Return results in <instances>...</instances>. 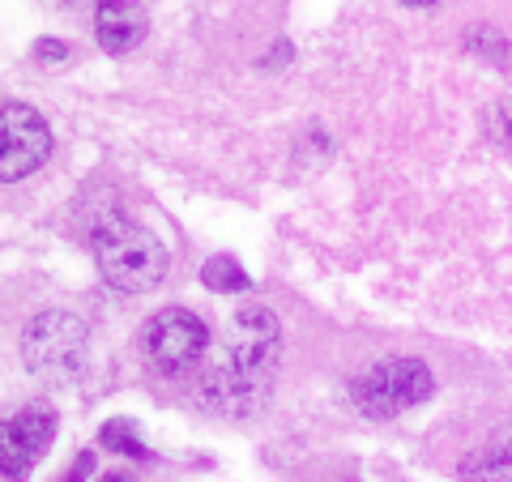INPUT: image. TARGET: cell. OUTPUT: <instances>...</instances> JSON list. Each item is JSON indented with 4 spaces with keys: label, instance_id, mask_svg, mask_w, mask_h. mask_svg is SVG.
I'll list each match as a JSON object with an SVG mask.
<instances>
[{
    "label": "cell",
    "instance_id": "obj_1",
    "mask_svg": "<svg viewBox=\"0 0 512 482\" xmlns=\"http://www.w3.org/2000/svg\"><path fill=\"white\" fill-rule=\"evenodd\" d=\"M282 355V325L265 303L235 308L218 333L214 363L197 380V401L214 414H248L261 406L269 380L278 372Z\"/></svg>",
    "mask_w": 512,
    "mask_h": 482
},
{
    "label": "cell",
    "instance_id": "obj_2",
    "mask_svg": "<svg viewBox=\"0 0 512 482\" xmlns=\"http://www.w3.org/2000/svg\"><path fill=\"white\" fill-rule=\"evenodd\" d=\"M94 265L103 278L124 295H146L167 278V248L154 231L137 227V222L111 218L90 235Z\"/></svg>",
    "mask_w": 512,
    "mask_h": 482
},
{
    "label": "cell",
    "instance_id": "obj_3",
    "mask_svg": "<svg viewBox=\"0 0 512 482\" xmlns=\"http://www.w3.org/2000/svg\"><path fill=\"white\" fill-rule=\"evenodd\" d=\"M22 363L43 384H77L90 367V329L82 316L47 308L22 329Z\"/></svg>",
    "mask_w": 512,
    "mask_h": 482
},
{
    "label": "cell",
    "instance_id": "obj_4",
    "mask_svg": "<svg viewBox=\"0 0 512 482\" xmlns=\"http://www.w3.org/2000/svg\"><path fill=\"white\" fill-rule=\"evenodd\" d=\"M431 393H436V376H431V367L423 359H410V355L380 359L350 384V401L367 419H397V414L423 406Z\"/></svg>",
    "mask_w": 512,
    "mask_h": 482
},
{
    "label": "cell",
    "instance_id": "obj_5",
    "mask_svg": "<svg viewBox=\"0 0 512 482\" xmlns=\"http://www.w3.org/2000/svg\"><path fill=\"white\" fill-rule=\"evenodd\" d=\"M146 359L154 372L163 376H188L201 363V355L210 350V325L197 312L184 308H163L146 325Z\"/></svg>",
    "mask_w": 512,
    "mask_h": 482
},
{
    "label": "cell",
    "instance_id": "obj_6",
    "mask_svg": "<svg viewBox=\"0 0 512 482\" xmlns=\"http://www.w3.org/2000/svg\"><path fill=\"white\" fill-rule=\"evenodd\" d=\"M52 154V128L30 103L9 99L0 107V180L13 184L47 163Z\"/></svg>",
    "mask_w": 512,
    "mask_h": 482
},
{
    "label": "cell",
    "instance_id": "obj_7",
    "mask_svg": "<svg viewBox=\"0 0 512 482\" xmlns=\"http://www.w3.org/2000/svg\"><path fill=\"white\" fill-rule=\"evenodd\" d=\"M56 436V410L52 406H26L0 423V470L9 482L26 478L35 461L47 453Z\"/></svg>",
    "mask_w": 512,
    "mask_h": 482
},
{
    "label": "cell",
    "instance_id": "obj_8",
    "mask_svg": "<svg viewBox=\"0 0 512 482\" xmlns=\"http://www.w3.org/2000/svg\"><path fill=\"white\" fill-rule=\"evenodd\" d=\"M146 5L141 0H94V39L103 52L124 56L146 39Z\"/></svg>",
    "mask_w": 512,
    "mask_h": 482
},
{
    "label": "cell",
    "instance_id": "obj_9",
    "mask_svg": "<svg viewBox=\"0 0 512 482\" xmlns=\"http://www.w3.org/2000/svg\"><path fill=\"white\" fill-rule=\"evenodd\" d=\"M461 482H512V423L495 427L474 453L461 457Z\"/></svg>",
    "mask_w": 512,
    "mask_h": 482
},
{
    "label": "cell",
    "instance_id": "obj_10",
    "mask_svg": "<svg viewBox=\"0 0 512 482\" xmlns=\"http://www.w3.org/2000/svg\"><path fill=\"white\" fill-rule=\"evenodd\" d=\"M201 282L210 286V291H222V295H239V291L252 286V278L244 273V265H239L235 256H210V261L201 265Z\"/></svg>",
    "mask_w": 512,
    "mask_h": 482
},
{
    "label": "cell",
    "instance_id": "obj_11",
    "mask_svg": "<svg viewBox=\"0 0 512 482\" xmlns=\"http://www.w3.org/2000/svg\"><path fill=\"white\" fill-rule=\"evenodd\" d=\"M99 444H103V448H111V453L137 457V461H146V457H150V444L141 440L137 423H128V419H111V423H103V431H99Z\"/></svg>",
    "mask_w": 512,
    "mask_h": 482
},
{
    "label": "cell",
    "instance_id": "obj_12",
    "mask_svg": "<svg viewBox=\"0 0 512 482\" xmlns=\"http://www.w3.org/2000/svg\"><path fill=\"white\" fill-rule=\"evenodd\" d=\"M90 474H94V453H82L73 461V470L64 474V482H86ZM99 482H133V478H128V474H103Z\"/></svg>",
    "mask_w": 512,
    "mask_h": 482
},
{
    "label": "cell",
    "instance_id": "obj_13",
    "mask_svg": "<svg viewBox=\"0 0 512 482\" xmlns=\"http://www.w3.org/2000/svg\"><path fill=\"white\" fill-rule=\"evenodd\" d=\"M35 60H52V64H60V60H69V47H64L60 39H39L35 43Z\"/></svg>",
    "mask_w": 512,
    "mask_h": 482
},
{
    "label": "cell",
    "instance_id": "obj_14",
    "mask_svg": "<svg viewBox=\"0 0 512 482\" xmlns=\"http://www.w3.org/2000/svg\"><path fill=\"white\" fill-rule=\"evenodd\" d=\"M402 5H410V9H427V5H436V0H402Z\"/></svg>",
    "mask_w": 512,
    "mask_h": 482
}]
</instances>
